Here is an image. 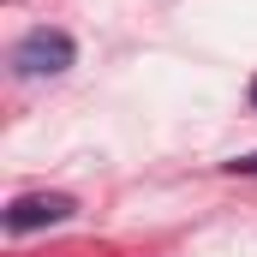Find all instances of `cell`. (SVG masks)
<instances>
[{
    "mask_svg": "<svg viewBox=\"0 0 257 257\" xmlns=\"http://www.w3.org/2000/svg\"><path fill=\"white\" fill-rule=\"evenodd\" d=\"M251 108H257V78H251Z\"/></svg>",
    "mask_w": 257,
    "mask_h": 257,
    "instance_id": "277c9868",
    "label": "cell"
},
{
    "mask_svg": "<svg viewBox=\"0 0 257 257\" xmlns=\"http://www.w3.org/2000/svg\"><path fill=\"white\" fill-rule=\"evenodd\" d=\"M227 168H233V174H257V150H251V156H239V162H227Z\"/></svg>",
    "mask_w": 257,
    "mask_h": 257,
    "instance_id": "3957f363",
    "label": "cell"
},
{
    "mask_svg": "<svg viewBox=\"0 0 257 257\" xmlns=\"http://www.w3.org/2000/svg\"><path fill=\"white\" fill-rule=\"evenodd\" d=\"M72 54H78L72 36L42 24V30H24V36H18V48H12V72H18V78H60L66 66H72Z\"/></svg>",
    "mask_w": 257,
    "mask_h": 257,
    "instance_id": "6da1fadb",
    "label": "cell"
},
{
    "mask_svg": "<svg viewBox=\"0 0 257 257\" xmlns=\"http://www.w3.org/2000/svg\"><path fill=\"white\" fill-rule=\"evenodd\" d=\"M72 197L66 192H24L6 203V233H36V227H60V221H72Z\"/></svg>",
    "mask_w": 257,
    "mask_h": 257,
    "instance_id": "7a4b0ae2",
    "label": "cell"
}]
</instances>
